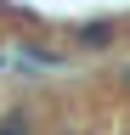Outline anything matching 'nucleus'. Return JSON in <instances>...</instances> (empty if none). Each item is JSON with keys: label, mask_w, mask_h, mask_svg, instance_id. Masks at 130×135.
Wrapping results in <instances>:
<instances>
[{"label": "nucleus", "mask_w": 130, "mask_h": 135, "mask_svg": "<svg viewBox=\"0 0 130 135\" xmlns=\"http://www.w3.org/2000/svg\"><path fill=\"white\" fill-rule=\"evenodd\" d=\"M113 40V23H91V28H79V45H107Z\"/></svg>", "instance_id": "f257e3e1"}, {"label": "nucleus", "mask_w": 130, "mask_h": 135, "mask_svg": "<svg viewBox=\"0 0 130 135\" xmlns=\"http://www.w3.org/2000/svg\"><path fill=\"white\" fill-rule=\"evenodd\" d=\"M0 135H28V129H23V118H11V124L0 129Z\"/></svg>", "instance_id": "f03ea898"}, {"label": "nucleus", "mask_w": 130, "mask_h": 135, "mask_svg": "<svg viewBox=\"0 0 130 135\" xmlns=\"http://www.w3.org/2000/svg\"><path fill=\"white\" fill-rule=\"evenodd\" d=\"M119 84H124V90H130V68H124V73H119Z\"/></svg>", "instance_id": "7ed1b4c3"}]
</instances>
